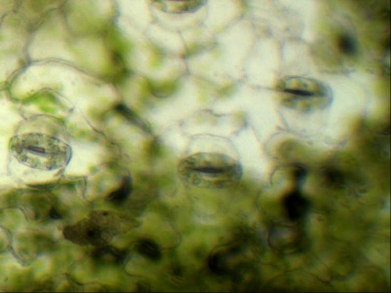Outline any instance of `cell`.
Here are the masks:
<instances>
[{
  "mask_svg": "<svg viewBox=\"0 0 391 293\" xmlns=\"http://www.w3.org/2000/svg\"><path fill=\"white\" fill-rule=\"evenodd\" d=\"M182 180L190 186L208 190H225L236 186L243 177L240 162L220 153H196L178 165Z\"/></svg>",
  "mask_w": 391,
  "mask_h": 293,
  "instance_id": "6da1fadb",
  "label": "cell"
},
{
  "mask_svg": "<svg viewBox=\"0 0 391 293\" xmlns=\"http://www.w3.org/2000/svg\"><path fill=\"white\" fill-rule=\"evenodd\" d=\"M10 150L21 164L38 171L60 170L71 159V149L65 141L46 133L16 135L11 139Z\"/></svg>",
  "mask_w": 391,
  "mask_h": 293,
  "instance_id": "7a4b0ae2",
  "label": "cell"
},
{
  "mask_svg": "<svg viewBox=\"0 0 391 293\" xmlns=\"http://www.w3.org/2000/svg\"><path fill=\"white\" fill-rule=\"evenodd\" d=\"M275 90L281 96V102L285 107L302 113L326 110L333 101L330 87L321 80L310 77H283L277 82Z\"/></svg>",
  "mask_w": 391,
  "mask_h": 293,
  "instance_id": "3957f363",
  "label": "cell"
},
{
  "mask_svg": "<svg viewBox=\"0 0 391 293\" xmlns=\"http://www.w3.org/2000/svg\"><path fill=\"white\" fill-rule=\"evenodd\" d=\"M121 218L116 214L97 211L74 225L66 227L65 238L79 245L104 246L121 233Z\"/></svg>",
  "mask_w": 391,
  "mask_h": 293,
  "instance_id": "277c9868",
  "label": "cell"
},
{
  "mask_svg": "<svg viewBox=\"0 0 391 293\" xmlns=\"http://www.w3.org/2000/svg\"><path fill=\"white\" fill-rule=\"evenodd\" d=\"M282 208L286 218L296 223L306 217L310 209V201L299 191H293L284 196Z\"/></svg>",
  "mask_w": 391,
  "mask_h": 293,
  "instance_id": "5b68a950",
  "label": "cell"
},
{
  "mask_svg": "<svg viewBox=\"0 0 391 293\" xmlns=\"http://www.w3.org/2000/svg\"><path fill=\"white\" fill-rule=\"evenodd\" d=\"M165 12L172 14L194 13L203 7L207 0H156Z\"/></svg>",
  "mask_w": 391,
  "mask_h": 293,
  "instance_id": "8992f818",
  "label": "cell"
},
{
  "mask_svg": "<svg viewBox=\"0 0 391 293\" xmlns=\"http://www.w3.org/2000/svg\"><path fill=\"white\" fill-rule=\"evenodd\" d=\"M127 258V253L119 249L109 247L107 245L100 246L94 252V259L102 264H116L120 265L124 263Z\"/></svg>",
  "mask_w": 391,
  "mask_h": 293,
  "instance_id": "52a82bcc",
  "label": "cell"
},
{
  "mask_svg": "<svg viewBox=\"0 0 391 293\" xmlns=\"http://www.w3.org/2000/svg\"><path fill=\"white\" fill-rule=\"evenodd\" d=\"M135 249L139 255L152 262L160 261L163 256L159 245L150 239H143L137 242Z\"/></svg>",
  "mask_w": 391,
  "mask_h": 293,
  "instance_id": "ba28073f",
  "label": "cell"
},
{
  "mask_svg": "<svg viewBox=\"0 0 391 293\" xmlns=\"http://www.w3.org/2000/svg\"><path fill=\"white\" fill-rule=\"evenodd\" d=\"M131 193V179L127 178L124 182V184L115 192L109 195L107 197V201L110 202L111 204L114 205H121L123 204L129 197L130 194Z\"/></svg>",
  "mask_w": 391,
  "mask_h": 293,
  "instance_id": "9c48e42d",
  "label": "cell"
},
{
  "mask_svg": "<svg viewBox=\"0 0 391 293\" xmlns=\"http://www.w3.org/2000/svg\"><path fill=\"white\" fill-rule=\"evenodd\" d=\"M337 46L339 51L345 56L351 57L357 53V43L355 39L347 33H342L339 35L337 39Z\"/></svg>",
  "mask_w": 391,
  "mask_h": 293,
  "instance_id": "30bf717a",
  "label": "cell"
},
{
  "mask_svg": "<svg viewBox=\"0 0 391 293\" xmlns=\"http://www.w3.org/2000/svg\"><path fill=\"white\" fill-rule=\"evenodd\" d=\"M293 178H294L295 181L300 182V181H303L306 178L307 171H306V169L303 166L295 165L293 170Z\"/></svg>",
  "mask_w": 391,
  "mask_h": 293,
  "instance_id": "8fae6325",
  "label": "cell"
}]
</instances>
